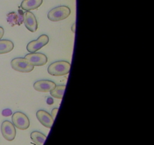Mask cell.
I'll list each match as a JSON object with an SVG mask.
<instances>
[{"label": "cell", "instance_id": "cell-1", "mask_svg": "<svg viewBox=\"0 0 154 145\" xmlns=\"http://www.w3.org/2000/svg\"><path fill=\"white\" fill-rule=\"evenodd\" d=\"M70 69V63L66 61H57L48 66V72L53 76H64L69 73Z\"/></svg>", "mask_w": 154, "mask_h": 145}, {"label": "cell", "instance_id": "cell-2", "mask_svg": "<svg viewBox=\"0 0 154 145\" xmlns=\"http://www.w3.org/2000/svg\"><path fill=\"white\" fill-rule=\"evenodd\" d=\"M70 14V8L66 5H61L51 9L48 12V18L53 22H58L68 18Z\"/></svg>", "mask_w": 154, "mask_h": 145}, {"label": "cell", "instance_id": "cell-3", "mask_svg": "<svg viewBox=\"0 0 154 145\" xmlns=\"http://www.w3.org/2000/svg\"><path fill=\"white\" fill-rule=\"evenodd\" d=\"M11 66L14 70L22 73H29L34 69L35 66L32 65L25 58H14L11 62Z\"/></svg>", "mask_w": 154, "mask_h": 145}, {"label": "cell", "instance_id": "cell-4", "mask_svg": "<svg viewBox=\"0 0 154 145\" xmlns=\"http://www.w3.org/2000/svg\"><path fill=\"white\" fill-rule=\"evenodd\" d=\"M12 123L14 126L20 130H26L29 127V119L26 115L20 111H17L12 114Z\"/></svg>", "mask_w": 154, "mask_h": 145}, {"label": "cell", "instance_id": "cell-5", "mask_svg": "<svg viewBox=\"0 0 154 145\" xmlns=\"http://www.w3.org/2000/svg\"><path fill=\"white\" fill-rule=\"evenodd\" d=\"M1 132L3 138L8 141L14 140L16 137V128L11 122L8 120H5L2 122L1 126Z\"/></svg>", "mask_w": 154, "mask_h": 145}, {"label": "cell", "instance_id": "cell-6", "mask_svg": "<svg viewBox=\"0 0 154 145\" xmlns=\"http://www.w3.org/2000/svg\"><path fill=\"white\" fill-rule=\"evenodd\" d=\"M49 42V37L47 35H42L37 40L32 41L27 45L26 50L30 53H35L41 48L47 45Z\"/></svg>", "mask_w": 154, "mask_h": 145}, {"label": "cell", "instance_id": "cell-7", "mask_svg": "<svg viewBox=\"0 0 154 145\" xmlns=\"http://www.w3.org/2000/svg\"><path fill=\"white\" fill-rule=\"evenodd\" d=\"M25 59L34 66H45L48 63L47 56L41 53H30L25 56Z\"/></svg>", "mask_w": 154, "mask_h": 145}, {"label": "cell", "instance_id": "cell-8", "mask_svg": "<svg viewBox=\"0 0 154 145\" xmlns=\"http://www.w3.org/2000/svg\"><path fill=\"white\" fill-rule=\"evenodd\" d=\"M56 84L54 81H48V80H41L36 81L33 84V87L35 90L41 93H48L51 92L53 89L55 88Z\"/></svg>", "mask_w": 154, "mask_h": 145}, {"label": "cell", "instance_id": "cell-9", "mask_svg": "<svg viewBox=\"0 0 154 145\" xmlns=\"http://www.w3.org/2000/svg\"><path fill=\"white\" fill-rule=\"evenodd\" d=\"M36 117L38 121L43 125L45 127L51 129L54 124V119L53 118L52 116L47 111L44 110H39L36 112Z\"/></svg>", "mask_w": 154, "mask_h": 145}, {"label": "cell", "instance_id": "cell-10", "mask_svg": "<svg viewBox=\"0 0 154 145\" xmlns=\"http://www.w3.org/2000/svg\"><path fill=\"white\" fill-rule=\"evenodd\" d=\"M24 24L26 28L32 32H35L38 29V21L34 14L30 11H26L24 13Z\"/></svg>", "mask_w": 154, "mask_h": 145}, {"label": "cell", "instance_id": "cell-11", "mask_svg": "<svg viewBox=\"0 0 154 145\" xmlns=\"http://www.w3.org/2000/svg\"><path fill=\"white\" fill-rule=\"evenodd\" d=\"M42 2L43 0H23L21 3L20 7L26 11H29L40 7Z\"/></svg>", "mask_w": 154, "mask_h": 145}, {"label": "cell", "instance_id": "cell-12", "mask_svg": "<svg viewBox=\"0 0 154 145\" xmlns=\"http://www.w3.org/2000/svg\"><path fill=\"white\" fill-rule=\"evenodd\" d=\"M30 138L32 141L35 145H43L47 136L38 131H34L30 134Z\"/></svg>", "mask_w": 154, "mask_h": 145}, {"label": "cell", "instance_id": "cell-13", "mask_svg": "<svg viewBox=\"0 0 154 145\" xmlns=\"http://www.w3.org/2000/svg\"><path fill=\"white\" fill-rule=\"evenodd\" d=\"M14 43L10 40H0V54H8L14 49Z\"/></svg>", "mask_w": 154, "mask_h": 145}, {"label": "cell", "instance_id": "cell-14", "mask_svg": "<svg viewBox=\"0 0 154 145\" xmlns=\"http://www.w3.org/2000/svg\"><path fill=\"white\" fill-rule=\"evenodd\" d=\"M65 90H66V86L65 85H60V86H56L55 88L53 89L50 93L52 97L55 98V99H63V94H64Z\"/></svg>", "mask_w": 154, "mask_h": 145}, {"label": "cell", "instance_id": "cell-15", "mask_svg": "<svg viewBox=\"0 0 154 145\" xmlns=\"http://www.w3.org/2000/svg\"><path fill=\"white\" fill-rule=\"evenodd\" d=\"M24 20V14L19 11V14L17 15V25H20Z\"/></svg>", "mask_w": 154, "mask_h": 145}, {"label": "cell", "instance_id": "cell-16", "mask_svg": "<svg viewBox=\"0 0 154 145\" xmlns=\"http://www.w3.org/2000/svg\"><path fill=\"white\" fill-rule=\"evenodd\" d=\"M58 111H59L58 108H54V109L52 110V111H51V115L52 116V117L54 119H55L56 117H57V113H58Z\"/></svg>", "mask_w": 154, "mask_h": 145}, {"label": "cell", "instance_id": "cell-17", "mask_svg": "<svg viewBox=\"0 0 154 145\" xmlns=\"http://www.w3.org/2000/svg\"><path fill=\"white\" fill-rule=\"evenodd\" d=\"M3 116H5V117H8V116H10L11 114V111L10 109H5L2 111Z\"/></svg>", "mask_w": 154, "mask_h": 145}, {"label": "cell", "instance_id": "cell-18", "mask_svg": "<svg viewBox=\"0 0 154 145\" xmlns=\"http://www.w3.org/2000/svg\"><path fill=\"white\" fill-rule=\"evenodd\" d=\"M4 33H5L4 29H3L2 26H0V40H1V39L3 37V35H4Z\"/></svg>", "mask_w": 154, "mask_h": 145}, {"label": "cell", "instance_id": "cell-19", "mask_svg": "<svg viewBox=\"0 0 154 145\" xmlns=\"http://www.w3.org/2000/svg\"><path fill=\"white\" fill-rule=\"evenodd\" d=\"M72 31L73 32H75V23H74L73 25H72Z\"/></svg>", "mask_w": 154, "mask_h": 145}, {"label": "cell", "instance_id": "cell-20", "mask_svg": "<svg viewBox=\"0 0 154 145\" xmlns=\"http://www.w3.org/2000/svg\"><path fill=\"white\" fill-rule=\"evenodd\" d=\"M48 104H49V105H51V104L54 102H53V99H48Z\"/></svg>", "mask_w": 154, "mask_h": 145}]
</instances>
